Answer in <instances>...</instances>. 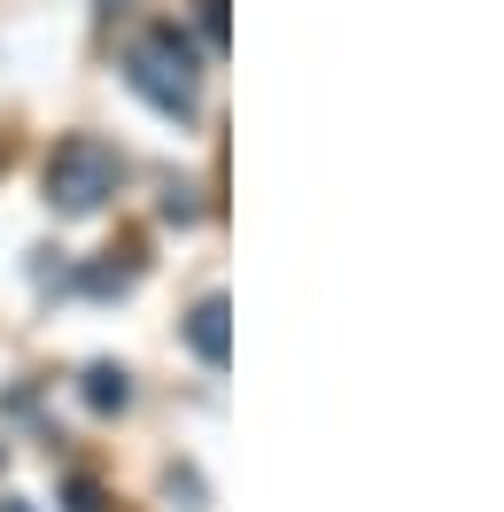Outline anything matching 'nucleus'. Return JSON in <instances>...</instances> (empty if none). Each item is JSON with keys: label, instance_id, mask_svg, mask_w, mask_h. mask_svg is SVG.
Returning <instances> with one entry per match:
<instances>
[{"label": "nucleus", "instance_id": "nucleus-1", "mask_svg": "<svg viewBox=\"0 0 504 512\" xmlns=\"http://www.w3.org/2000/svg\"><path fill=\"white\" fill-rule=\"evenodd\" d=\"M125 78L132 94L163 109V117H194V94H202V63H194V47L179 24H156V32H140L125 47Z\"/></svg>", "mask_w": 504, "mask_h": 512}, {"label": "nucleus", "instance_id": "nucleus-6", "mask_svg": "<svg viewBox=\"0 0 504 512\" xmlns=\"http://www.w3.org/2000/svg\"><path fill=\"white\" fill-rule=\"evenodd\" d=\"M70 512H101V489H94V481H70Z\"/></svg>", "mask_w": 504, "mask_h": 512}, {"label": "nucleus", "instance_id": "nucleus-5", "mask_svg": "<svg viewBox=\"0 0 504 512\" xmlns=\"http://www.w3.org/2000/svg\"><path fill=\"white\" fill-rule=\"evenodd\" d=\"M194 8H202V39L225 55V0H194Z\"/></svg>", "mask_w": 504, "mask_h": 512}, {"label": "nucleus", "instance_id": "nucleus-7", "mask_svg": "<svg viewBox=\"0 0 504 512\" xmlns=\"http://www.w3.org/2000/svg\"><path fill=\"white\" fill-rule=\"evenodd\" d=\"M0 512H24V505H0Z\"/></svg>", "mask_w": 504, "mask_h": 512}, {"label": "nucleus", "instance_id": "nucleus-3", "mask_svg": "<svg viewBox=\"0 0 504 512\" xmlns=\"http://www.w3.org/2000/svg\"><path fill=\"white\" fill-rule=\"evenodd\" d=\"M187 342H194V357H202V365H225V295H202V303H194Z\"/></svg>", "mask_w": 504, "mask_h": 512}, {"label": "nucleus", "instance_id": "nucleus-2", "mask_svg": "<svg viewBox=\"0 0 504 512\" xmlns=\"http://www.w3.org/2000/svg\"><path fill=\"white\" fill-rule=\"evenodd\" d=\"M117 148L109 140H94V132H70V140H55V156H47V202L63 210V218H94L101 202L117 194Z\"/></svg>", "mask_w": 504, "mask_h": 512}, {"label": "nucleus", "instance_id": "nucleus-4", "mask_svg": "<svg viewBox=\"0 0 504 512\" xmlns=\"http://www.w3.org/2000/svg\"><path fill=\"white\" fill-rule=\"evenodd\" d=\"M86 404H94V412H125V404H132V381L117 373V365H94V373H86Z\"/></svg>", "mask_w": 504, "mask_h": 512}]
</instances>
